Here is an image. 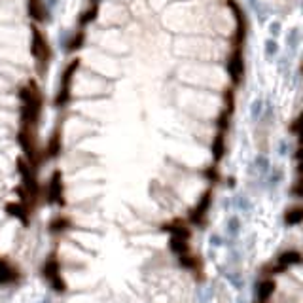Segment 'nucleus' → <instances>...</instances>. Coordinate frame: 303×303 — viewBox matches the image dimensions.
<instances>
[{"label": "nucleus", "instance_id": "obj_15", "mask_svg": "<svg viewBox=\"0 0 303 303\" xmlns=\"http://www.w3.org/2000/svg\"><path fill=\"white\" fill-rule=\"evenodd\" d=\"M70 228V220L65 216H57L49 222V231L51 233H63Z\"/></svg>", "mask_w": 303, "mask_h": 303}, {"label": "nucleus", "instance_id": "obj_12", "mask_svg": "<svg viewBox=\"0 0 303 303\" xmlns=\"http://www.w3.org/2000/svg\"><path fill=\"white\" fill-rule=\"evenodd\" d=\"M6 210H8V214L19 218L23 224H29V207H25L21 203H8Z\"/></svg>", "mask_w": 303, "mask_h": 303}, {"label": "nucleus", "instance_id": "obj_20", "mask_svg": "<svg viewBox=\"0 0 303 303\" xmlns=\"http://www.w3.org/2000/svg\"><path fill=\"white\" fill-rule=\"evenodd\" d=\"M59 152H61V140H59V135H55L53 139H51V142H49V148H47V154L51 156V158H55Z\"/></svg>", "mask_w": 303, "mask_h": 303}, {"label": "nucleus", "instance_id": "obj_13", "mask_svg": "<svg viewBox=\"0 0 303 303\" xmlns=\"http://www.w3.org/2000/svg\"><path fill=\"white\" fill-rule=\"evenodd\" d=\"M275 288H277L275 280H271V279H267V280H261L260 284H258V300H260V303L267 302V300L273 296Z\"/></svg>", "mask_w": 303, "mask_h": 303}, {"label": "nucleus", "instance_id": "obj_16", "mask_svg": "<svg viewBox=\"0 0 303 303\" xmlns=\"http://www.w3.org/2000/svg\"><path fill=\"white\" fill-rule=\"evenodd\" d=\"M212 154H214V159L220 161V159L224 158V154H226V140H224V135L220 133L216 139H214V142H212Z\"/></svg>", "mask_w": 303, "mask_h": 303}, {"label": "nucleus", "instance_id": "obj_21", "mask_svg": "<svg viewBox=\"0 0 303 303\" xmlns=\"http://www.w3.org/2000/svg\"><path fill=\"white\" fill-rule=\"evenodd\" d=\"M95 14H97V6H89L87 8V12L84 15H82V23H89V21H93V17H95Z\"/></svg>", "mask_w": 303, "mask_h": 303}, {"label": "nucleus", "instance_id": "obj_9", "mask_svg": "<svg viewBox=\"0 0 303 303\" xmlns=\"http://www.w3.org/2000/svg\"><path fill=\"white\" fill-rule=\"evenodd\" d=\"M163 230L169 231L173 237H178V239H189V230L186 224H182V220H174L171 224H165L163 226Z\"/></svg>", "mask_w": 303, "mask_h": 303}, {"label": "nucleus", "instance_id": "obj_14", "mask_svg": "<svg viewBox=\"0 0 303 303\" xmlns=\"http://www.w3.org/2000/svg\"><path fill=\"white\" fill-rule=\"evenodd\" d=\"M169 246H171V250H173L174 254H178V256H182V254H188V252H189V246H188V241H186V239L171 237Z\"/></svg>", "mask_w": 303, "mask_h": 303}, {"label": "nucleus", "instance_id": "obj_6", "mask_svg": "<svg viewBox=\"0 0 303 303\" xmlns=\"http://www.w3.org/2000/svg\"><path fill=\"white\" fill-rule=\"evenodd\" d=\"M19 144L23 146L27 158L30 159V163H38V154H36V148H34L32 139H30L29 127H23V129H21V133H19Z\"/></svg>", "mask_w": 303, "mask_h": 303}, {"label": "nucleus", "instance_id": "obj_10", "mask_svg": "<svg viewBox=\"0 0 303 303\" xmlns=\"http://www.w3.org/2000/svg\"><path fill=\"white\" fill-rule=\"evenodd\" d=\"M243 57H241V53L237 51V53H233V57L230 59V65H228V70H230L231 78H233V82H241V78H243Z\"/></svg>", "mask_w": 303, "mask_h": 303}, {"label": "nucleus", "instance_id": "obj_5", "mask_svg": "<svg viewBox=\"0 0 303 303\" xmlns=\"http://www.w3.org/2000/svg\"><path fill=\"white\" fill-rule=\"evenodd\" d=\"M47 201L49 203H61L63 205V178L61 173H53L49 180V189H47Z\"/></svg>", "mask_w": 303, "mask_h": 303}, {"label": "nucleus", "instance_id": "obj_8", "mask_svg": "<svg viewBox=\"0 0 303 303\" xmlns=\"http://www.w3.org/2000/svg\"><path fill=\"white\" fill-rule=\"evenodd\" d=\"M47 49L49 47H47V42H46V38L42 36V32H36L34 34V40H32V51H34V55H36V59L40 63L47 61V55H49Z\"/></svg>", "mask_w": 303, "mask_h": 303}, {"label": "nucleus", "instance_id": "obj_2", "mask_svg": "<svg viewBox=\"0 0 303 303\" xmlns=\"http://www.w3.org/2000/svg\"><path fill=\"white\" fill-rule=\"evenodd\" d=\"M42 273H44V277L51 282L53 290H57V292H65V290H67V284H65L63 277H61V265H59V261L55 256H51L49 260L44 263Z\"/></svg>", "mask_w": 303, "mask_h": 303}, {"label": "nucleus", "instance_id": "obj_18", "mask_svg": "<svg viewBox=\"0 0 303 303\" xmlns=\"http://www.w3.org/2000/svg\"><path fill=\"white\" fill-rule=\"evenodd\" d=\"M29 10H30V14L34 15L38 21H42L44 17H46V12H44V6L40 4V0H32L29 4Z\"/></svg>", "mask_w": 303, "mask_h": 303}, {"label": "nucleus", "instance_id": "obj_7", "mask_svg": "<svg viewBox=\"0 0 303 303\" xmlns=\"http://www.w3.org/2000/svg\"><path fill=\"white\" fill-rule=\"evenodd\" d=\"M298 263H302V254L298 250H286V252H282L279 256V265H277L275 271H284L286 267L298 265Z\"/></svg>", "mask_w": 303, "mask_h": 303}, {"label": "nucleus", "instance_id": "obj_3", "mask_svg": "<svg viewBox=\"0 0 303 303\" xmlns=\"http://www.w3.org/2000/svg\"><path fill=\"white\" fill-rule=\"evenodd\" d=\"M210 201H212V191L207 189V191L203 193L201 201L197 203L195 209L189 212V222H191V224L203 226V222H205V218H207V212H209V209H210Z\"/></svg>", "mask_w": 303, "mask_h": 303}, {"label": "nucleus", "instance_id": "obj_17", "mask_svg": "<svg viewBox=\"0 0 303 303\" xmlns=\"http://www.w3.org/2000/svg\"><path fill=\"white\" fill-rule=\"evenodd\" d=\"M302 220H303L302 207H296V209H292V210H288V212L284 214V222H286L288 226H296V224H300Z\"/></svg>", "mask_w": 303, "mask_h": 303}, {"label": "nucleus", "instance_id": "obj_1", "mask_svg": "<svg viewBox=\"0 0 303 303\" xmlns=\"http://www.w3.org/2000/svg\"><path fill=\"white\" fill-rule=\"evenodd\" d=\"M21 99H23V123L25 127H29L32 123L38 121V116L42 110V95L38 91L36 86H27L25 89H21Z\"/></svg>", "mask_w": 303, "mask_h": 303}, {"label": "nucleus", "instance_id": "obj_11", "mask_svg": "<svg viewBox=\"0 0 303 303\" xmlns=\"http://www.w3.org/2000/svg\"><path fill=\"white\" fill-rule=\"evenodd\" d=\"M17 277H19V273L15 271L14 267L4 260V258H0V284L14 282V280H17Z\"/></svg>", "mask_w": 303, "mask_h": 303}, {"label": "nucleus", "instance_id": "obj_19", "mask_svg": "<svg viewBox=\"0 0 303 303\" xmlns=\"http://www.w3.org/2000/svg\"><path fill=\"white\" fill-rule=\"evenodd\" d=\"M201 261L197 260L195 256H189V254H182L180 256V265L182 267H188V269H197Z\"/></svg>", "mask_w": 303, "mask_h": 303}, {"label": "nucleus", "instance_id": "obj_4", "mask_svg": "<svg viewBox=\"0 0 303 303\" xmlns=\"http://www.w3.org/2000/svg\"><path fill=\"white\" fill-rule=\"evenodd\" d=\"M17 167H19V173H21V176H23L25 189L29 191V197L34 199V197L38 195V182H36V178H34V173L30 171V165L25 161V159H19Z\"/></svg>", "mask_w": 303, "mask_h": 303}]
</instances>
